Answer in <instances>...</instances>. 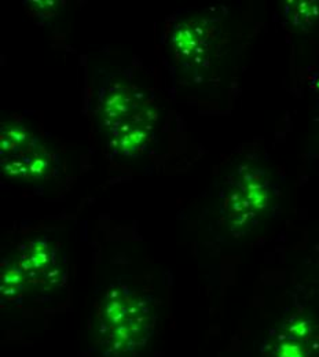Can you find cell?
Masks as SVG:
<instances>
[{
	"instance_id": "cell-4",
	"label": "cell",
	"mask_w": 319,
	"mask_h": 357,
	"mask_svg": "<svg viewBox=\"0 0 319 357\" xmlns=\"http://www.w3.org/2000/svg\"><path fill=\"white\" fill-rule=\"evenodd\" d=\"M205 24V21L184 20L174 28L172 45L186 68L201 66L208 61L211 35Z\"/></svg>"
},
{
	"instance_id": "cell-1",
	"label": "cell",
	"mask_w": 319,
	"mask_h": 357,
	"mask_svg": "<svg viewBox=\"0 0 319 357\" xmlns=\"http://www.w3.org/2000/svg\"><path fill=\"white\" fill-rule=\"evenodd\" d=\"M156 314L146 296L117 284L107 290L99 310V345L107 357L134 355L153 335Z\"/></svg>"
},
{
	"instance_id": "cell-6",
	"label": "cell",
	"mask_w": 319,
	"mask_h": 357,
	"mask_svg": "<svg viewBox=\"0 0 319 357\" xmlns=\"http://www.w3.org/2000/svg\"><path fill=\"white\" fill-rule=\"evenodd\" d=\"M278 357H306V354L302 349V347L288 342V344L282 345V349L279 351Z\"/></svg>"
},
{
	"instance_id": "cell-2",
	"label": "cell",
	"mask_w": 319,
	"mask_h": 357,
	"mask_svg": "<svg viewBox=\"0 0 319 357\" xmlns=\"http://www.w3.org/2000/svg\"><path fill=\"white\" fill-rule=\"evenodd\" d=\"M101 116L112 149L131 158L144 151L157 123L153 100L144 91L128 83H114L107 89Z\"/></svg>"
},
{
	"instance_id": "cell-5",
	"label": "cell",
	"mask_w": 319,
	"mask_h": 357,
	"mask_svg": "<svg viewBox=\"0 0 319 357\" xmlns=\"http://www.w3.org/2000/svg\"><path fill=\"white\" fill-rule=\"evenodd\" d=\"M267 201V190L265 180L260 176L248 175L235 181L228 194L226 206L228 213L234 218L248 215L253 216L255 212L265 208Z\"/></svg>"
},
{
	"instance_id": "cell-3",
	"label": "cell",
	"mask_w": 319,
	"mask_h": 357,
	"mask_svg": "<svg viewBox=\"0 0 319 357\" xmlns=\"http://www.w3.org/2000/svg\"><path fill=\"white\" fill-rule=\"evenodd\" d=\"M0 167L6 178L38 180L51 168V155L42 140L18 124H3L0 130Z\"/></svg>"
}]
</instances>
